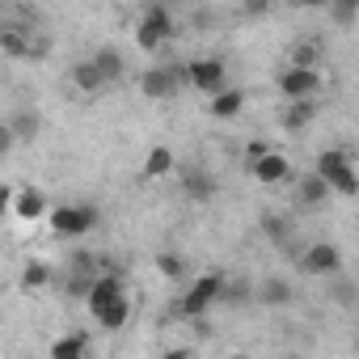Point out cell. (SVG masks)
Listing matches in <instances>:
<instances>
[{
  "instance_id": "cell-1",
  "label": "cell",
  "mask_w": 359,
  "mask_h": 359,
  "mask_svg": "<svg viewBox=\"0 0 359 359\" xmlns=\"http://www.w3.org/2000/svg\"><path fill=\"white\" fill-rule=\"evenodd\" d=\"M85 304H89V313H93V321H97L102 330H123L127 317H131L127 287H123V279H118L114 271H106V275L93 283V292H89Z\"/></svg>"
},
{
  "instance_id": "cell-2",
  "label": "cell",
  "mask_w": 359,
  "mask_h": 359,
  "mask_svg": "<svg viewBox=\"0 0 359 359\" xmlns=\"http://www.w3.org/2000/svg\"><path fill=\"white\" fill-rule=\"evenodd\" d=\"M313 173L321 177V182L330 187V191H338V195H359V173H355V165H351V156L342 152V148H325L317 161H313Z\"/></svg>"
},
{
  "instance_id": "cell-3",
  "label": "cell",
  "mask_w": 359,
  "mask_h": 359,
  "mask_svg": "<svg viewBox=\"0 0 359 359\" xmlns=\"http://www.w3.org/2000/svg\"><path fill=\"white\" fill-rule=\"evenodd\" d=\"M169 39H173V13L165 5H148L140 13V26H135V47L140 51H161Z\"/></svg>"
},
{
  "instance_id": "cell-4",
  "label": "cell",
  "mask_w": 359,
  "mask_h": 359,
  "mask_svg": "<svg viewBox=\"0 0 359 359\" xmlns=\"http://www.w3.org/2000/svg\"><path fill=\"white\" fill-rule=\"evenodd\" d=\"M97 208H89V203H64V208H55L51 212V229H55V237H85V233H93L97 229Z\"/></svg>"
},
{
  "instance_id": "cell-5",
  "label": "cell",
  "mask_w": 359,
  "mask_h": 359,
  "mask_svg": "<svg viewBox=\"0 0 359 359\" xmlns=\"http://www.w3.org/2000/svg\"><path fill=\"white\" fill-rule=\"evenodd\" d=\"M224 283H229V279H224V271H208L203 279H195V283H191V292L182 296V313H187V317H203L212 304H220Z\"/></svg>"
},
{
  "instance_id": "cell-6",
  "label": "cell",
  "mask_w": 359,
  "mask_h": 359,
  "mask_svg": "<svg viewBox=\"0 0 359 359\" xmlns=\"http://www.w3.org/2000/svg\"><path fill=\"white\" fill-rule=\"evenodd\" d=\"M182 81H187V64H177V68H148L140 76V93L148 102H169Z\"/></svg>"
},
{
  "instance_id": "cell-7",
  "label": "cell",
  "mask_w": 359,
  "mask_h": 359,
  "mask_svg": "<svg viewBox=\"0 0 359 359\" xmlns=\"http://www.w3.org/2000/svg\"><path fill=\"white\" fill-rule=\"evenodd\" d=\"M317 89H321V72L317 68H283L279 72V93L287 97V102H313L317 97Z\"/></svg>"
},
{
  "instance_id": "cell-8",
  "label": "cell",
  "mask_w": 359,
  "mask_h": 359,
  "mask_svg": "<svg viewBox=\"0 0 359 359\" xmlns=\"http://www.w3.org/2000/svg\"><path fill=\"white\" fill-rule=\"evenodd\" d=\"M300 271H304V275H317V279L338 275V271H342V250L330 245V241H313V245L300 254Z\"/></svg>"
},
{
  "instance_id": "cell-9",
  "label": "cell",
  "mask_w": 359,
  "mask_h": 359,
  "mask_svg": "<svg viewBox=\"0 0 359 359\" xmlns=\"http://www.w3.org/2000/svg\"><path fill=\"white\" fill-rule=\"evenodd\" d=\"M224 76H229V68H224V60H216V55L187 64V81H191L195 89H203V93H224Z\"/></svg>"
},
{
  "instance_id": "cell-10",
  "label": "cell",
  "mask_w": 359,
  "mask_h": 359,
  "mask_svg": "<svg viewBox=\"0 0 359 359\" xmlns=\"http://www.w3.org/2000/svg\"><path fill=\"white\" fill-rule=\"evenodd\" d=\"M5 203H9L22 220H39V216L47 212V195L34 191V187H26V191H5Z\"/></svg>"
},
{
  "instance_id": "cell-11",
  "label": "cell",
  "mask_w": 359,
  "mask_h": 359,
  "mask_svg": "<svg viewBox=\"0 0 359 359\" xmlns=\"http://www.w3.org/2000/svg\"><path fill=\"white\" fill-rule=\"evenodd\" d=\"M287 173H292V161H287L283 152H271V156H262L258 165H250V177H254V182H262V187L283 182Z\"/></svg>"
},
{
  "instance_id": "cell-12",
  "label": "cell",
  "mask_w": 359,
  "mask_h": 359,
  "mask_svg": "<svg viewBox=\"0 0 359 359\" xmlns=\"http://www.w3.org/2000/svg\"><path fill=\"white\" fill-rule=\"evenodd\" d=\"M182 191H187V199H195V203H212L220 187H216V177L203 173V169H182Z\"/></svg>"
},
{
  "instance_id": "cell-13",
  "label": "cell",
  "mask_w": 359,
  "mask_h": 359,
  "mask_svg": "<svg viewBox=\"0 0 359 359\" xmlns=\"http://www.w3.org/2000/svg\"><path fill=\"white\" fill-rule=\"evenodd\" d=\"M292 283L287 279H279V275H271V279H262L258 283V304H271V309H283V304H292Z\"/></svg>"
},
{
  "instance_id": "cell-14",
  "label": "cell",
  "mask_w": 359,
  "mask_h": 359,
  "mask_svg": "<svg viewBox=\"0 0 359 359\" xmlns=\"http://www.w3.org/2000/svg\"><path fill=\"white\" fill-rule=\"evenodd\" d=\"M68 76H72V85H76L81 93H102V89H106V76L97 72V64H93V60L72 64V72H68Z\"/></svg>"
},
{
  "instance_id": "cell-15",
  "label": "cell",
  "mask_w": 359,
  "mask_h": 359,
  "mask_svg": "<svg viewBox=\"0 0 359 359\" xmlns=\"http://www.w3.org/2000/svg\"><path fill=\"white\" fill-rule=\"evenodd\" d=\"M330 195H334V191H330V187L321 182V177H317V173H304V177H300V182H296V199H300L304 208H321V203H325Z\"/></svg>"
},
{
  "instance_id": "cell-16",
  "label": "cell",
  "mask_w": 359,
  "mask_h": 359,
  "mask_svg": "<svg viewBox=\"0 0 359 359\" xmlns=\"http://www.w3.org/2000/svg\"><path fill=\"white\" fill-rule=\"evenodd\" d=\"M0 51L5 55H47V43H34L22 30H5L0 34Z\"/></svg>"
},
{
  "instance_id": "cell-17",
  "label": "cell",
  "mask_w": 359,
  "mask_h": 359,
  "mask_svg": "<svg viewBox=\"0 0 359 359\" xmlns=\"http://www.w3.org/2000/svg\"><path fill=\"white\" fill-rule=\"evenodd\" d=\"M208 110H212V118H237V114L245 110V89H224V93H216Z\"/></svg>"
},
{
  "instance_id": "cell-18",
  "label": "cell",
  "mask_w": 359,
  "mask_h": 359,
  "mask_svg": "<svg viewBox=\"0 0 359 359\" xmlns=\"http://www.w3.org/2000/svg\"><path fill=\"white\" fill-rule=\"evenodd\" d=\"M85 351H89L85 334H64L51 342V359H85Z\"/></svg>"
},
{
  "instance_id": "cell-19",
  "label": "cell",
  "mask_w": 359,
  "mask_h": 359,
  "mask_svg": "<svg viewBox=\"0 0 359 359\" xmlns=\"http://www.w3.org/2000/svg\"><path fill=\"white\" fill-rule=\"evenodd\" d=\"M313 114H317V102H287V110H283V127H287V131H300V127L313 123Z\"/></svg>"
},
{
  "instance_id": "cell-20",
  "label": "cell",
  "mask_w": 359,
  "mask_h": 359,
  "mask_svg": "<svg viewBox=\"0 0 359 359\" xmlns=\"http://www.w3.org/2000/svg\"><path fill=\"white\" fill-rule=\"evenodd\" d=\"M5 127L13 131V140H34L43 123H39V114H34V110H18V114H13V118L5 123Z\"/></svg>"
},
{
  "instance_id": "cell-21",
  "label": "cell",
  "mask_w": 359,
  "mask_h": 359,
  "mask_svg": "<svg viewBox=\"0 0 359 359\" xmlns=\"http://www.w3.org/2000/svg\"><path fill=\"white\" fill-rule=\"evenodd\" d=\"M93 64H97V72H102V76H106V85H110V81H118V76H123V55H118V51H114V47H102V51H97V55H93Z\"/></svg>"
},
{
  "instance_id": "cell-22",
  "label": "cell",
  "mask_w": 359,
  "mask_h": 359,
  "mask_svg": "<svg viewBox=\"0 0 359 359\" xmlns=\"http://www.w3.org/2000/svg\"><path fill=\"white\" fill-rule=\"evenodd\" d=\"M173 165H177V161H173V152H169V148H152V152L144 156V177H165Z\"/></svg>"
},
{
  "instance_id": "cell-23",
  "label": "cell",
  "mask_w": 359,
  "mask_h": 359,
  "mask_svg": "<svg viewBox=\"0 0 359 359\" xmlns=\"http://www.w3.org/2000/svg\"><path fill=\"white\" fill-rule=\"evenodd\" d=\"M262 233H266L275 245H283V241L292 237V224H287L283 216H275V212H262Z\"/></svg>"
},
{
  "instance_id": "cell-24",
  "label": "cell",
  "mask_w": 359,
  "mask_h": 359,
  "mask_svg": "<svg viewBox=\"0 0 359 359\" xmlns=\"http://www.w3.org/2000/svg\"><path fill=\"white\" fill-rule=\"evenodd\" d=\"M156 271L165 279H182L187 275V262H182V254H156Z\"/></svg>"
},
{
  "instance_id": "cell-25",
  "label": "cell",
  "mask_w": 359,
  "mask_h": 359,
  "mask_svg": "<svg viewBox=\"0 0 359 359\" xmlns=\"http://www.w3.org/2000/svg\"><path fill=\"white\" fill-rule=\"evenodd\" d=\"M22 283H26V287H43V283H51V266H47V262H26Z\"/></svg>"
},
{
  "instance_id": "cell-26",
  "label": "cell",
  "mask_w": 359,
  "mask_h": 359,
  "mask_svg": "<svg viewBox=\"0 0 359 359\" xmlns=\"http://www.w3.org/2000/svg\"><path fill=\"white\" fill-rule=\"evenodd\" d=\"M245 300H250V283H224L220 304H245Z\"/></svg>"
},
{
  "instance_id": "cell-27",
  "label": "cell",
  "mask_w": 359,
  "mask_h": 359,
  "mask_svg": "<svg viewBox=\"0 0 359 359\" xmlns=\"http://www.w3.org/2000/svg\"><path fill=\"white\" fill-rule=\"evenodd\" d=\"M330 18H334V22H355V18H359V9H355V5H334V9H330Z\"/></svg>"
},
{
  "instance_id": "cell-28",
  "label": "cell",
  "mask_w": 359,
  "mask_h": 359,
  "mask_svg": "<svg viewBox=\"0 0 359 359\" xmlns=\"http://www.w3.org/2000/svg\"><path fill=\"white\" fill-rule=\"evenodd\" d=\"M165 359H191V351L187 346H173V351H165Z\"/></svg>"
},
{
  "instance_id": "cell-29",
  "label": "cell",
  "mask_w": 359,
  "mask_h": 359,
  "mask_svg": "<svg viewBox=\"0 0 359 359\" xmlns=\"http://www.w3.org/2000/svg\"><path fill=\"white\" fill-rule=\"evenodd\" d=\"M229 359H250V355H229Z\"/></svg>"
},
{
  "instance_id": "cell-30",
  "label": "cell",
  "mask_w": 359,
  "mask_h": 359,
  "mask_svg": "<svg viewBox=\"0 0 359 359\" xmlns=\"http://www.w3.org/2000/svg\"><path fill=\"white\" fill-rule=\"evenodd\" d=\"M355 346H359V338H355Z\"/></svg>"
}]
</instances>
